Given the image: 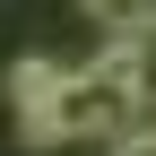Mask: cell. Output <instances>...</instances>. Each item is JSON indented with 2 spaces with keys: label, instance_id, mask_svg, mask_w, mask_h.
I'll return each mask as SVG.
<instances>
[{
  "label": "cell",
  "instance_id": "1",
  "mask_svg": "<svg viewBox=\"0 0 156 156\" xmlns=\"http://www.w3.org/2000/svg\"><path fill=\"white\" fill-rule=\"evenodd\" d=\"M139 113H147V87L130 52H95L87 69L61 78L44 122H26V139H122V130H139Z\"/></svg>",
  "mask_w": 156,
  "mask_h": 156
},
{
  "label": "cell",
  "instance_id": "2",
  "mask_svg": "<svg viewBox=\"0 0 156 156\" xmlns=\"http://www.w3.org/2000/svg\"><path fill=\"white\" fill-rule=\"evenodd\" d=\"M61 78H69V69H52L44 52H26V61L9 69V104H17V122H44L52 95H61Z\"/></svg>",
  "mask_w": 156,
  "mask_h": 156
},
{
  "label": "cell",
  "instance_id": "3",
  "mask_svg": "<svg viewBox=\"0 0 156 156\" xmlns=\"http://www.w3.org/2000/svg\"><path fill=\"white\" fill-rule=\"evenodd\" d=\"M104 52H130V69H139V87H147V104H156V9L139 17V26L104 35Z\"/></svg>",
  "mask_w": 156,
  "mask_h": 156
},
{
  "label": "cell",
  "instance_id": "4",
  "mask_svg": "<svg viewBox=\"0 0 156 156\" xmlns=\"http://www.w3.org/2000/svg\"><path fill=\"white\" fill-rule=\"evenodd\" d=\"M78 9H87V17H95L104 35H122V26H139V17L156 9V0H78Z\"/></svg>",
  "mask_w": 156,
  "mask_h": 156
},
{
  "label": "cell",
  "instance_id": "5",
  "mask_svg": "<svg viewBox=\"0 0 156 156\" xmlns=\"http://www.w3.org/2000/svg\"><path fill=\"white\" fill-rule=\"evenodd\" d=\"M113 156H156V130H122V139H113Z\"/></svg>",
  "mask_w": 156,
  "mask_h": 156
}]
</instances>
